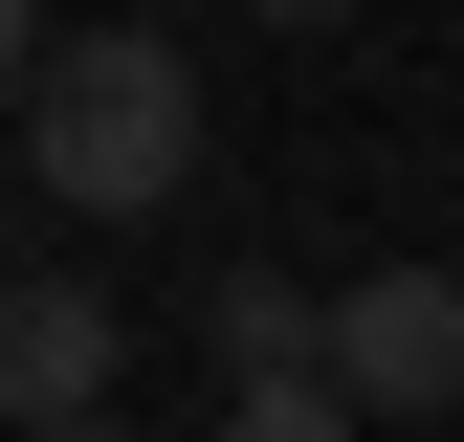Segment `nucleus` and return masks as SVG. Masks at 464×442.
Segmentation results:
<instances>
[{
	"mask_svg": "<svg viewBox=\"0 0 464 442\" xmlns=\"http://www.w3.org/2000/svg\"><path fill=\"white\" fill-rule=\"evenodd\" d=\"M23 178L67 199V221H155L199 178V67L155 23H89V44H44V89H23Z\"/></svg>",
	"mask_w": 464,
	"mask_h": 442,
	"instance_id": "f257e3e1",
	"label": "nucleus"
},
{
	"mask_svg": "<svg viewBox=\"0 0 464 442\" xmlns=\"http://www.w3.org/2000/svg\"><path fill=\"white\" fill-rule=\"evenodd\" d=\"M332 399H354V420H464V288H442V265L332 288Z\"/></svg>",
	"mask_w": 464,
	"mask_h": 442,
	"instance_id": "f03ea898",
	"label": "nucleus"
},
{
	"mask_svg": "<svg viewBox=\"0 0 464 442\" xmlns=\"http://www.w3.org/2000/svg\"><path fill=\"white\" fill-rule=\"evenodd\" d=\"M111 354H133V310L23 265V288H0V442H89L111 420Z\"/></svg>",
	"mask_w": 464,
	"mask_h": 442,
	"instance_id": "7ed1b4c3",
	"label": "nucleus"
},
{
	"mask_svg": "<svg viewBox=\"0 0 464 442\" xmlns=\"http://www.w3.org/2000/svg\"><path fill=\"white\" fill-rule=\"evenodd\" d=\"M221 399H266V376H332V288H287V265H221Z\"/></svg>",
	"mask_w": 464,
	"mask_h": 442,
	"instance_id": "20e7f679",
	"label": "nucleus"
},
{
	"mask_svg": "<svg viewBox=\"0 0 464 442\" xmlns=\"http://www.w3.org/2000/svg\"><path fill=\"white\" fill-rule=\"evenodd\" d=\"M221 442H354V399L332 376H266V399H221Z\"/></svg>",
	"mask_w": 464,
	"mask_h": 442,
	"instance_id": "39448f33",
	"label": "nucleus"
},
{
	"mask_svg": "<svg viewBox=\"0 0 464 442\" xmlns=\"http://www.w3.org/2000/svg\"><path fill=\"white\" fill-rule=\"evenodd\" d=\"M23 89H44V23H23V0H0V110H23Z\"/></svg>",
	"mask_w": 464,
	"mask_h": 442,
	"instance_id": "423d86ee",
	"label": "nucleus"
},
{
	"mask_svg": "<svg viewBox=\"0 0 464 442\" xmlns=\"http://www.w3.org/2000/svg\"><path fill=\"white\" fill-rule=\"evenodd\" d=\"M0 288H23V221H0Z\"/></svg>",
	"mask_w": 464,
	"mask_h": 442,
	"instance_id": "0eeeda50",
	"label": "nucleus"
},
{
	"mask_svg": "<svg viewBox=\"0 0 464 442\" xmlns=\"http://www.w3.org/2000/svg\"><path fill=\"white\" fill-rule=\"evenodd\" d=\"M89 442H133V420H89Z\"/></svg>",
	"mask_w": 464,
	"mask_h": 442,
	"instance_id": "6e6552de",
	"label": "nucleus"
}]
</instances>
